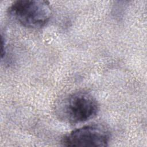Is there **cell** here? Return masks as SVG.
<instances>
[{"label": "cell", "mask_w": 147, "mask_h": 147, "mask_svg": "<svg viewBox=\"0 0 147 147\" xmlns=\"http://www.w3.org/2000/svg\"><path fill=\"white\" fill-rule=\"evenodd\" d=\"M56 114L60 119L75 124L87 121L98 114L96 99L86 92H76L63 98L57 105Z\"/></svg>", "instance_id": "obj_1"}, {"label": "cell", "mask_w": 147, "mask_h": 147, "mask_svg": "<svg viewBox=\"0 0 147 147\" xmlns=\"http://www.w3.org/2000/svg\"><path fill=\"white\" fill-rule=\"evenodd\" d=\"M8 13L21 25L34 29L41 28L48 22L52 10L48 1L20 0L11 4Z\"/></svg>", "instance_id": "obj_2"}, {"label": "cell", "mask_w": 147, "mask_h": 147, "mask_svg": "<svg viewBox=\"0 0 147 147\" xmlns=\"http://www.w3.org/2000/svg\"><path fill=\"white\" fill-rule=\"evenodd\" d=\"M109 130L104 126L92 124L73 130L63 138L67 146H106L110 141Z\"/></svg>", "instance_id": "obj_3"}]
</instances>
